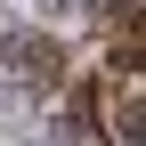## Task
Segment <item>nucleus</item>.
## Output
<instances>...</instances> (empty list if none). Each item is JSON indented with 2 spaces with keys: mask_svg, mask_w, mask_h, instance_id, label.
Wrapping results in <instances>:
<instances>
[{
  "mask_svg": "<svg viewBox=\"0 0 146 146\" xmlns=\"http://www.w3.org/2000/svg\"><path fill=\"white\" fill-rule=\"evenodd\" d=\"M106 130H114L122 146H138L146 138V106H106Z\"/></svg>",
  "mask_w": 146,
  "mask_h": 146,
  "instance_id": "2",
  "label": "nucleus"
},
{
  "mask_svg": "<svg viewBox=\"0 0 146 146\" xmlns=\"http://www.w3.org/2000/svg\"><path fill=\"white\" fill-rule=\"evenodd\" d=\"M122 57H130V65L146 73V33H138V41H122Z\"/></svg>",
  "mask_w": 146,
  "mask_h": 146,
  "instance_id": "3",
  "label": "nucleus"
},
{
  "mask_svg": "<svg viewBox=\"0 0 146 146\" xmlns=\"http://www.w3.org/2000/svg\"><path fill=\"white\" fill-rule=\"evenodd\" d=\"M0 57H8L16 73H33V81H57V73H65V49L41 41V33H8V41H0Z\"/></svg>",
  "mask_w": 146,
  "mask_h": 146,
  "instance_id": "1",
  "label": "nucleus"
}]
</instances>
